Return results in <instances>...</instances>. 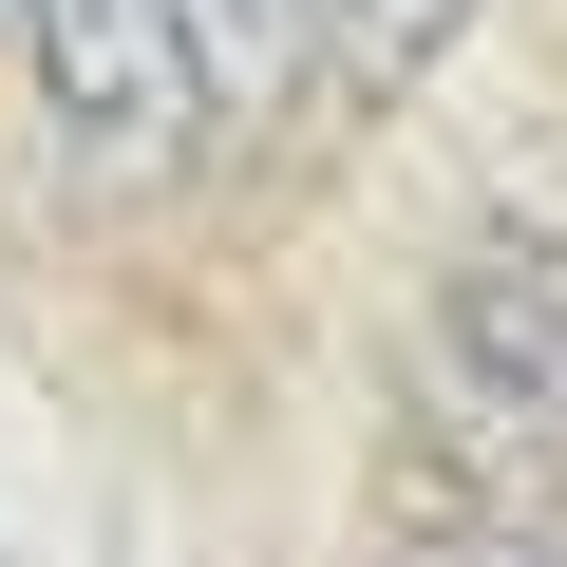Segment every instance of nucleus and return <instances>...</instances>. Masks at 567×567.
I'll list each match as a JSON object with an SVG mask.
<instances>
[{"instance_id": "nucleus-1", "label": "nucleus", "mask_w": 567, "mask_h": 567, "mask_svg": "<svg viewBox=\"0 0 567 567\" xmlns=\"http://www.w3.org/2000/svg\"><path fill=\"white\" fill-rule=\"evenodd\" d=\"M20 39V114H39V171L76 208H152L208 171V95H189V20L171 0H0Z\"/></svg>"}, {"instance_id": "nucleus-2", "label": "nucleus", "mask_w": 567, "mask_h": 567, "mask_svg": "<svg viewBox=\"0 0 567 567\" xmlns=\"http://www.w3.org/2000/svg\"><path fill=\"white\" fill-rule=\"evenodd\" d=\"M416 379L492 454H567V227H473L416 303Z\"/></svg>"}, {"instance_id": "nucleus-3", "label": "nucleus", "mask_w": 567, "mask_h": 567, "mask_svg": "<svg viewBox=\"0 0 567 567\" xmlns=\"http://www.w3.org/2000/svg\"><path fill=\"white\" fill-rule=\"evenodd\" d=\"M189 20V95H208V152H265L284 114L322 95V20L303 0H171Z\"/></svg>"}, {"instance_id": "nucleus-4", "label": "nucleus", "mask_w": 567, "mask_h": 567, "mask_svg": "<svg viewBox=\"0 0 567 567\" xmlns=\"http://www.w3.org/2000/svg\"><path fill=\"white\" fill-rule=\"evenodd\" d=\"M303 20H322V76H360V95H398V76H435L473 20H492V0H303Z\"/></svg>"}, {"instance_id": "nucleus-5", "label": "nucleus", "mask_w": 567, "mask_h": 567, "mask_svg": "<svg viewBox=\"0 0 567 567\" xmlns=\"http://www.w3.org/2000/svg\"><path fill=\"white\" fill-rule=\"evenodd\" d=\"M416 567H567V511H492V529H435Z\"/></svg>"}]
</instances>
